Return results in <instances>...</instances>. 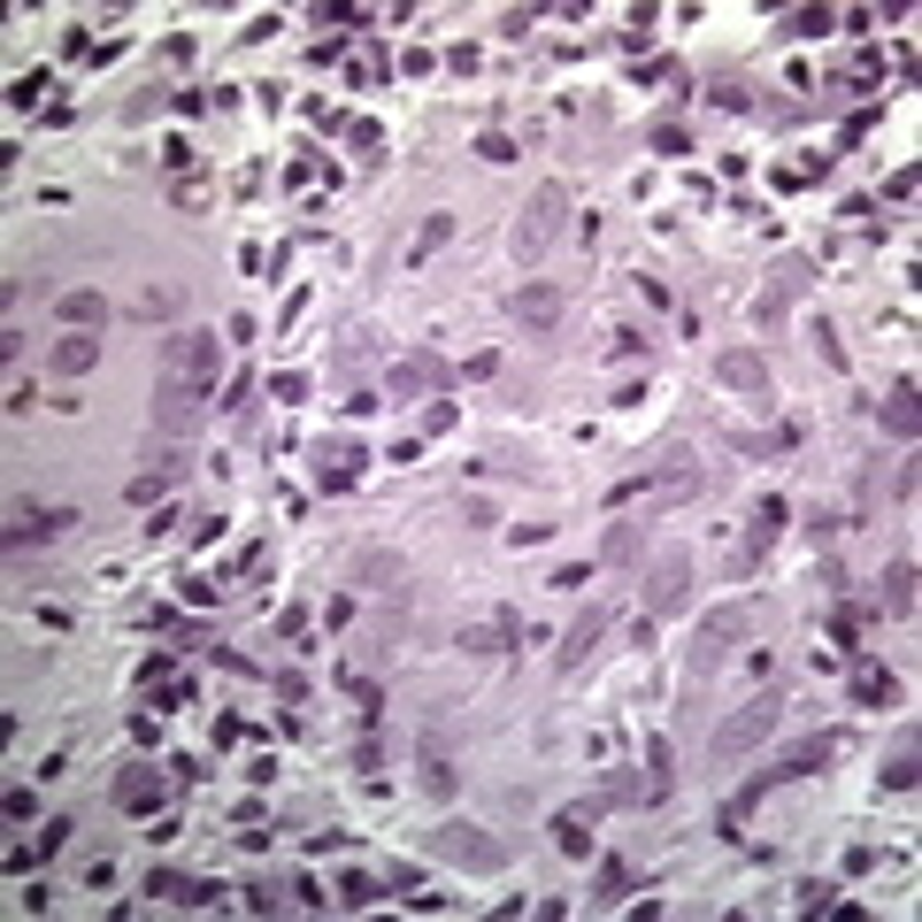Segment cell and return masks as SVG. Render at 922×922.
I'll return each mask as SVG.
<instances>
[{
	"instance_id": "6da1fadb",
	"label": "cell",
	"mask_w": 922,
	"mask_h": 922,
	"mask_svg": "<svg viewBox=\"0 0 922 922\" xmlns=\"http://www.w3.org/2000/svg\"><path fill=\"white\" fill-rule=\"evenodd\" d=\"M830 754H838V731H807V738H792V746H784L776 762L754 768V776H746V784H738V792L723 799V838H738V823H746V807H754L762 792H776V784H799V776H815V768L830 762Z\"/></svg>"
},
{
	"instance_id": "7a4b0ae2",
	"label": "cell",
	"mask_w": 922,
	"mask_h": 922,
	"mask_svg": "<svg viewBox=\"0 0 922 922\" xmlns=\"http://www.w3.org/2000/svg\"><path fill=\"white\" fill-rule=\"evenodd\" d=\"M562 223H569V185H562V177H546V185L531 192V208L515 216V239H507V247H515V262H523V270H531V262H546V254H554V239H562Z\"/></svg>"
},
{
	"instance_id": "3957f363",
	"label": "cell",
	"mask_w": 922,
	"mask_h": 922,
	"mask_svg": "<svg viewBox=\"0 0 922 922\" xmlns=\"http://www.w3.org/2000/svg\"><path fill=\"white\" fill-rule=\"evenodd\" d=\"M776 723H784V692H754V700L708 738V762H746L762 738H776Z\"/></svg>"
},
{
	"instance_id": "277c9868",
	"label": "cell",
	"mask_w": 922,
	"mask_h": 922,
	"mask_svg": "<svg viewBox=\"0 0 922 922\" xmlns=\"http://www.w3.org/2000/svg\"><path fill=\"white\" fill-rule=\"evenodd\" d=\"M208 392L216 385H192V377H154V400H147V423L161 431V439H192L200 431V416H208Z\"/></svg>"
},
{
	"instance_id": "5b68a950",
	"label": "cell",
	"mask_w": 922,
	"mask_h": 922,
	"mask_svg": "<svg viewBox=\"0 0 922 922\" xmlns=\"http://www.w3.org/2000/svg\"><path fill=\"white\" fill-rule=\"evenodd\" d=\"M754 630V608H715L700 622V638H692V653H684V684H700V677H715L731 653H738V638Z\"/></svg>"
},
{
	"instance_id": "8992f818",
	"label": "cell",
	"mask_w": 922,
	"mask_h": 922,
	"mask_svg": "<svg viewBox=\"0 0 922 922\" xmlns=\"http://www.w3.org/2000/svg\"><path fill=\"white\" fill-rule=\"evenodd\" d=\"M439 861H454V869H469V877H500L507 869V846L492 838V830H476V823H439L431 838H423Z\"/></svg>"
},
{
	"instance_id": "52a82bcc",
	"label": "cell",
	"mask_w": 922,
	"mask_h": 922,
	"mask_svg": "<svg viewBox=\"0 0 922 922\" xmlns=\"http://www.w3.org/2000/svg\"><path fill=\"white\" fill-rule=\"evenodd\" d=\"M177 476H185V439H161V431H147V469L124 484V500H132V507H154V500H161Z\"/></svg>"
},
{
	"instance_id": "ba28073f",
	"label": "cell",
	"mask_w": 922,
	"mask_h": 922,
	"mask_svg": "<svg viewBox=\"0 0 922 922\" xmlns=\"http://www.w3.org/2000/svg\"><path fill=\"white\" fill-rule=\"evenodd\" d=\"M454 385H461V369H454V362H439V354H423V346H416V354H400V362L385 369V392H392V400H416V392H454Z\"/></svg>"
},
{
	"instance_id": "9c48e42d",
	"label": "cell",
	"mask_w": 922,
	"mask_h": 922,
	"mask_svg": "<svg viewBox=\"0 0 922 922\" xmlns=\"http://www.w3.org/2000/svg\"><path fill=\"white\" fill-rule=\"evenodd\" d=\"M799 293H815V262H807V254H784V262L768 270L762 301H754V323H762V331H776V323H784V307L799 301Z\"/></svg>"
},
{
	"instance_id": "30bf717a",
	"label": "cell",
	"mask_w": 922,
	"mask_h": 922,
	"mask_svg": "<svg viewBox=\"0 0 922 922\" xmlns=\"http://www.w3.org/2000/svg\"><path fill=\"white\" fill-rule=\"evenodd\" d=\"M684 600H692V554L677 546V554H661V562L646 569V615L661 622V615H677Z\"/></svg>"
},
{
	"instance_id": "8fae6325",
	"label": "cell",
	"mask_w": 922,
	"mask_h": 922,
	"mask_svg": "<svg viewBox=\"0 0 922 922\" xmlns=\"http://www.w3.org/2000/svg\"><path fill=\"white\" fill-rule=\"evenodd\" d=\"M608 630H615V608H600V600H593V608L562 630V653H554V669H562V677H577V669L600 653V638H608Z\"/></svg>"
},
{
	"instance_id": "7c38bea8",
	"label": "cell",
	"mask_w": 922,
	"mask_h": 922,
	"mask_svg": "<svg viewBox=\"0 0 922 922\" xmlns=\"http://www.w3.org/2000/svg\"><path fill=\"white\" fill-rule=\"evenodd\" d=\"M108 792H116V807H124V815H161V799H169V776H161V768H147V762H124Z\"/></svg>"
},
{
	"instance_id": "4fadbf2b",
	"label": "cell",
	"mask_w": 922,
	"mask_h": 922,
	"mask_svg": "<svg viewBox=\"0 0 922 922\" xmlns=\"http://www.w3.org/2000/svg\"><path fill=\"white\" fill-rule=\"evenodd\" d=\"M416 762H423V792H431V799H447V792H454V746H447V715H431V723L416 731Z\"/></svg>"
},
{
	"instance_id": "5bb4252c",
	"label": "cell",
	"mask_w": 922,
	"mask_h": 922,
	"mask_svg": "<svg viewBox=\"0 0 922 922\" xmlns=\"http://www.w3.org/2000/svg\"><path fill=\"white\" fill-rule=\"evenodd\" d=\"M600 815H608V799H577V807H554V823H546V830H554V846H562L569 861H585V853H593V823H600Z\"/></svg>"
},
{
	"instance_id": "9a60e30c",
	"label": "cell",
	"mask_w": 922,
	"mask_h": 922,
	"mask_svg": "<svg viewBox=\"0 0 922 922\" xmlns=\"http://www.w3.org/2000/svg\"><path fill=\"white\" fill-rule=\"evenodd\" d=\"M169 377H192V385H216V331H185V338H169Z\"/></svg>"
},
{
	"instance_id": "2e32d148",
	"label": "cell",
	"mask_w": 922,
	"mask_h": 922,
	"mask_svg": "<svg viewBox=\"0 0 922 922\" xmlns=\"http://www.w3.org/2000/svg\"><path fill=\"white\" fill-rule=\"evenodd\" d=\"M515 323H523L531 338H554V323H562V285H546V277H531V285L515 293Z\"/></svg>"
},
{
	"instance_id": "e0dca14e",
	"label": "cell",
	"mask_w": 922,
	"mask_h": 922,
	"mask_svg": "<svg viewBox=\"0 0 922 922\" xmlns=\"http://www.w3.org/2000/svg\"><path fill=\"white\" fill-rule=\"evenodd\" d=\"M715 377H723L731 392H762L768 400V354L762 346H723V354H715Z\"/></svg>"
},
{
	"instance_id": "ac0fdd59",
	"label": "cell",
	"mask_w": 922,
	"mask_h": 922,
	"mask_svg": "<svg viewBox=\"0 0 922 922\" xmlns=\"http://www.w3.org/2000/svg\"><path fill=\"white\" fill-rule=\"evenodd\" d=\"M70 523H77L70 507H54V515H39V507H23V500H15V507H8V554H23V546H39V538H54V531H70Z\"/></svg>"
},
{
	"instance_id": "d6986e66",
	"label": "cell",
	"mask_w": 922,
	"mask_h": 922,
	"mask_svg": "<svg viewBox=\"0 0 922 922\" xmlns=\"http://www.w3.org/2000/svg\"><path fill=\"white\" fill-rule=\"evenodd\" d=\"M784 523H792V507H784L776 492H768V500H754V546L738 554V577H754V569H762V554L784 538Z\"/></svg>"
},
{
	"instance_id": "ffe728a7",
	"label": "cell",
	"mask_w": 922,
	"mask_h": 922,
	"mask_svg": "<svg viewBox=\"0 0 922 922\" xmlns=\"http://www.w3.org/2000/svg\"><path fill=\"white\" fill-rule=\"evenodd\" d=\"M315 461H323V469H315V484H323V492H346V484H354V476H362V447H354V439H323V447H315Z\"/></svg>"
},
{
	"instance_id": "44dd1931",
	"label": "cell",
	"mask_w": 922,
	"mask_h": 922,
	"mask_svg": "<svg viewBox=\"0 0 922 922\" xmlns=\"http://www.w3.org/2000/svg\"><path fill=\"white\" fill-rule=\"evenodd\" d=\"M877 416H884V431H892L900 447H915V431H922V416H915V377H900V385L884 392V408H877Z\"/></svg>"
},
{
	"instance_id": "7402d4cb",
	"label": "cell",
	"mask_w": 922,
	"mask_h": 922,
	"mask_svg": "<svg viewBox=\"0 0 922 922\" xmlns=\"http://www.w3.org/2000/svg\"><path fill=\"white\" fill-rule=\"evenodd\" d=\"M354 585L392 593V585H408V569H400V554H392V546H362V554H354Z\"/></svg>"
},
{
	"instance_id": "603a6c76",
	"label": "cell",
	"mask_w": 922,
	"mask_h": 922,
	"mask_svg": "<svg viewBox=\"0 0 922 922\" xmlns=\"http://www.w3.org/2000/svg\"><path fill=\"white\" fill-rule=\"evenodd\" d=\"M54 315H62L70 331H101V323H108V301L85 293V285H70V293H54Z\"/></svg>"
},
{
	"instance_id": "cb8c5ba5",
	"label": "cell",
	"mask_w": 922,
	"mask_h": 922,
	"mask_svg": "<svg viewBox=\"0 0 922 922\" xmlns=\"http://www.w3.org/2000/svg\"><path fill=\"white\" fill-rule=\"evenodd\" d=\"M101 362V338L93 331H70V338H54V377H85Z\"/></svg>"
},
{
	"instance_id": "d4e9b609",
	"label": "cell",
	"mask_w": 922,
	"mask_h": 922,
	"mask_svg": "<svg viewBox=\"0 0 922 922\" xmlns=\"http://www.w3.org/2000/svg\"><path fill=\"white\" fill-rule=\"evenodd\" d=\"M646 523H653V515H638V523H608V546H600V554H608L615 569H638V554H646Z\"/></svg>"
},
{
	"instance_id": "484cf974",
	"label": "cell",
	"mask_w": 922,
	"mask_h": 922,
	"mask_svg": "<svg viewBox=\"0 0 922 922\" xmlns=\"http://www.w3.org/2000/svg\"><path fill=\"white\" fill-rule=\"evenodd\" d=\"M669 784H677V776H669V738H646V776H638L646 807H653V799H669Z\"/></svg>"
},
{
	"instance_id": "4316f807",
	"label": "cell",
	"mask_w": 922,
	"mask_h": 922,
	"mask_svg": "<svg viewBox=\"0 0 922 922\" xmlns=\"http://www.w3.org/2000/svg\"><path fill=\"white\" fill-rule=\"evenodd\" d=\"M922 746H915V731H908V738H900V746H892V762H884V792H915V776H922Z\"/></svg>"
},
{
	"instance_id": "83f0119b",
	"label": "cell",
	"mask_w": 922,
	"mask_h": 922,
	"mask_svg": "<svg viewBox=\"0 0 922 922\" xmlns=\"http://www.w3.org/2000/svg\"><path fill=\"white\" fill-rule=\"evenodd\" d=\"M884 608H892V615H915V562H908V554L884 569Z\"/></svg>"
},
{
	"instance_id": "f1b7e54d",
	"label": "cell",
	"mask_w": 922,
	"mask_h": 922,
	"mask_svg": "<svg viewBox=\"0 0 922 922\" xmlns=\"http://www.w3.org/2000/svg\"><path fill=\"white\" fill-rule=\"evenodd\" d=\"M622 892H630V861H600L593 869V908H615Z\"/></svg>"
},
{
	"instance_id": "f546056e",
	"label": "cell",
	"mask_w": 922,
	"mask_h": 922,
	"mask_svg": "<svg viewBox=\"0 0 922 922\" xmlns=\"http://www.w3.org/2000/svg\"><path fill=\"white\" fill-rule=\"evenodd\" d=\"M362 362H369V331H346V338L331 346V369H338V377H362Z\"/></svg>"
},
{
	"instance_id": "4dcf8cb0",
	"label": "cell",
	"mask_w": 922,
	"mask_h": 922,
	"mask_svg": "<svg viewBox=\"0 0 922 922\" xmlns=\"http://www.w3.org/2000/svg\"><path fill=\"white\" fill-rule=\"evenodd\" d=\"M377 900H385V884H377V877H362V869H346V877H338V908H377Z\"/></svg>"
},
{
	"instance_id": "1f68e13d",
	"label": "cell",
	"mask_w": 922,
	"mask_h": 922,
	"mask_svg": "<svg viewBox=\"0 0 922 922\" xmlns=\"http://www.w3.org/2000/svg\"><path fill=\"white\" fill-rule=\"evenodd\" d=\"M853 700H861V708H884V700H892V677H884L877 661H861V677H853Z\"/></svg>"
},
{
	"instance_id": "d6a6232c",
	"label": "cell",
	"mask_w": 922,
	"mask_h": 922,
	"mask_svg": "<svg viewBox=\"0 0 922 922\" xmlns=\"http://www.w3.org/2000/svg\"><path fill=\"white\" fill-rule=\"evenodd\" d=\"M600 799H608V807H646V792H638V776H630V768H608Z\"/></svg>"
},
{
	"instance_id": "836d02e7",
	"label": "cell",
	"mask_w": 922,
	"mask_h": 922,
	"mask_svg": "<svg viewBox=\"0 0 922 922\" xmlns=\"http://www.w3.org/2000/svg\"><path fill=\"white\" fill-rule=\"evenodd\" d=\"M216 408L247 416V408H254V369H231V377H223V400H216Z\"/></svg>"
},
{
	"instance_id": "e575fe53",
	"label": "cell",
	"mask_w": 922,
	"mask_h": 922,
	"mask_svg": "<svg viewBox=\"0 0 922 922\" xmlns=\"http://www.w3.org/2000/svg\"><path fill=\"white\" fill-rule=\"evenodd\" d=\"M39 93H46V70L15 77V85H8V108H15V116H31V108H39Z\"/></svg>"
},
{
	"instance_id": "d590c367",
	"label": "cell",
	"mask_w": 922,
	"mask_h": 922,
	"mask_svg": "<svg viewBox=\"0 0 922 922\" xmlns=\"http://www.w3.org/2000/svg\"><path fill=\"white\" fill-rule=\"evenodd\" d=\"M177 908H223V884H216V877H185Z\"/></svg>"
},
{
	"instance_id": "8d00e7d4",
	"label": "cell",
	"mask_w": 922,
	"mask_h": 922,
	"mask_svg": "<svg viewBox=\"0 0 922 922\" xmlns=\"http://www.w3.org/2000/svg\"><path fill=\"white\" fill-rule=\"evenodd\" d=\"M815 31H830V8H799V15H784V39H815Z\"/></svg>"
},
{
	"instance_id": "74e56055",
	"label": "cell",
	"mask_w": 922,
	"mask_h": 922,
	"mask_svg": "<svg viewBox=\"0 0 922 922\" xmlns=\"http://www.w3.org/2000/svg\"><path fill=\"white\" fill-rule=\"evenodd\" d=\"M447 231H454V216H431V223L416 231V262H431V254L447 247Z\"/></svg>"
},
{
	"instance_id": "f35d334b",
	"label": "cell",
	"mask_w": 922,
	"mask_h": 922,
	"mask_svg": "<svg viewBox=\"0 0 922 922\" xmlns=\"http://www.w3.org/2000/svg\"><path fill=\"white\" fill-rule=\"evenodd\" d=\"M507 646V630L500 622H476V630H461V653H500Z\"/></svg>"
},
{
	"instance_id": "ab89813d",
	"label": "cell",
	"mask_w": 922,
	"mask_h": 922,
	"mask_svg": "<svg viewBox=\"0 0 922 922\" xmlns=\"http://www.w3.org/2000/svg\"><path fill=\"white\" fill-rule=\"evenodd\" d=\"M338 684H346V692L362 700V715H369V723L385 715V684H369V677H338Z\"/></svg>"
},
{
	"instance_id": "60d3db41",
	"label": "cell",
	"mask_w": 922,
	"mask_h": 922,
	"mask_svg": "<svg viewBox=\"0 0 922 922\" xmlns=\"http://www.w3.org/2000/svg\"><path fill=\"white\" fill-rule=\"evenodd\" d=\"M877 507H884V461L861 469V515H877Z\"/></svg>"
},
{
	"instance_id": "b9f144b4",
	"label": "cell",
	"mask_w": 922,
	"mask_h": 922,
	"mask_svg": "<svg viewBox=\"0 0 922 922\" xmlns=\"http://www.w3.org/2000/svg\"><path fill=\"white\" fill-rule=\"evenodd\" d=\"M285 892H293V884H285ZM285 892H277V884H247V908H254V915H285Z\"/></svg>"
},
{
	"instance_id": "7bdbcfd3",
	"label": "cell",
	"mask_w": 922,
	"mask_h": 922,
	"mask_svg": "<svg viewBox=\"0 0 922 922\" xmlns=\"http://www.w3.org/2000/svg\"><path fill=\"white\" fill-rule=\"evenodd\" d=\"M139 315H177V285H147V293H139Z\"/></svg>"
},
{
	"instance_id": "ee69618b",
	"label": "cell",
	"mask_w": 922,
	"mask_h": 922,
	"mask_svg": "<svg viewBox=\"0 0 922 922\" xmlns=\"http://www.w3.org/2000/svg\"><path fill=\"white\" fill-rule=\"evenodd\" d=\"M853 638H861V615L838 608V615H830V646H846V653H853Z\"/></svg>"
},
{
	"instance_id": "f6af8a7d",
	"label": "cell",
	"mask_w": 922,
	"mask_h": 922,
	"mask_svg": "<svg viewBox=\"0 0 922 922\" xmlns=\"http://www.w3.org/2000/svg\"><path fill=\"white\" fill-rule=\"evenodd\" d=\"M815 354H823L830 369H846V346H838V331H830V323H815Z\"/></svg>"
},
{
	"instance_id": "bcb514c9",
	"label": "cell",
	"mask_w": 922,
	"mask_h": 922,
	"mask_svg": "<svg viewBox=\"0 0 922 922\" xmlns=\"http://www.w3.org/2000/svg\"><path fill=\"white\" fill-rule=\"evenodd\" d=\"M70 830H77V823H70V815H54V823L39 830V853H62V846H70Z\"/></svg>"
},
{
	"instance_id": "7dc6e473",
	"label": "cell",
	"mask_w": 922,
	"mask_h": 922,
	"mask_svg": "<svg viewBox=\"0 0 922 922\" xmlns=\"http://www.w3.org/2000/svg\"><path fill=\"white\" fill-rule=\"evenodd\" d=\"M147 892H154V900H177V892H185V877H177V869H147Z\"/></svg>"
},
{
	"instance_id": "c3c4849f",
	"label": "cell",
	"mask_w": 922,
	"mask_h": 922,
	"mask_svg": "<svg viewBox=\"0 0 922 922\" xmlns=\"http://www.w3.org/2000/svg\"><path fill=\"white\" fill-rule=\"evenodd\" d=\"M653 147H661V154H692V132H684V124H661Z\"/></svg>"
},
{
	"instance_id": "681fc988",
	"label": "cell",
	"mask_w": 922,
	"mask_h": 922,
	"mask_svg": "<svg viewBox=\"0 0 922 922\" xmlns=\"http://www.w3.org/2000/svg\"><path fill=\"white\" fill-rule=\"evenodd\" d=\"M476 154H484V161H515V139H507V132H484Z\"/></svg>"
},
{
	"instance_id": "f907efd6",
	"label": "cell",
	"mask_w": 922,
	"mask_h": 922,
	"mask_svg": "<svg viewBox=\"0 0 922 922\" xmlns=\"http://www.w3.org/2000/svg\"><path fill=\"white\" fill-rule=\"evenodd\" d=\"M154 684H169V653H147V661H139V692H154Z\"/></svg>"
},
{
	"instance_id": "816d5d0a",
	"label": "cell",
	"mask_w": 922,
	"mask_h": 922,
	"mask_svg": "<svg viewBox=\"0 0 922 922\" xmlns=\"http://www.w3.org/2000/svg\"><path fill=\"white\" fill-rule=\"evenodd\" d=\"M585 585H593V569H585V562H569V569H554V593H585Z\"/></svg>"
},
{
	"instance_id": "f5cc1de1",
	"label": "cell",
	"mask_w": 922,
	"mask_h": 922,
	"mask_svg": "<svg viewBox=\"0 0 922 922\" xmlns=\"http://www.w3.org/2000/svg\"><path fill=\"white\" fill-rule=\"evenodd\" d=\"M531 23H538V8H507V15H500V31H507V39H523Z\"/></svg>"
},
{
	"instance_id": "db71d44e",
	"label": "cell",
	"mask_w": 922,
	"mask_h": 922,
	"mask_svg": "<svg viewBox=\"0 0 922 922\" xmlns=\"http://www.w3.org/2000/svg\"><path fill=\"white\" fill-rule=\"evenodd\" d=\"M461 523H469V531H484V523H500V515H492V500H461Z\"/></svg>"
},
{
	"instance_id": "11a10c76",
	"label": "cell",
	"mask_w": 922,
	"mask_h": 922,
	"mask_svg": "<svg viewBox=\"0 0 922 922\" xmlns=\"http://www.w3.org/2000/svg\"><path fill=\"white\" fill-rule=\"evenodd\" d=\"M346 139H354V147H369V154L385 147V132H377V124H369V116H362V124H346Z\"/></svg>"
},
{
	"instance_id": "9f6ffc18",
	"label": "cell",
	"mask_w": 922,
	"mask_h": 922,
	"mask_svg": "<svg viewBox=\"0 0 922 922\" xmlns=\"http://www.w3.org/2000/svg\"><path fill=\"white\" fill-rule=\"evenodd\" d=\"M608 354H615V362H638V354H646V338H638V331H615Z\"/></svg>"
},
{
	"instance_id": "6f0895ef",
	"label": "cell",
	"mask_w": 922,
	"mask_h": 922,
	"mask_svg": "<svg viewBox=\"0 0 922 922\" xmlns=\"http://www.w3.org/2000/svg\"><path fill=\"white\" fill-rule=\"evenodd\" d=\"M277 700H307V677H301V669H277Z\"/></svg>"
},
{
	"instance_id": "680465c9",
	"label": "cell",
	"mask_w": 922,
	"mask_h": 922,
	"mask_svg": "<svg viewBox=\"0 0 922 922\" xmlns=\"http://www.w3.org/2000/svg\"><path fill=\"white\" fill-rule=\"evenodd\" d=\"M161 161H169V169H192V161H200V154L185 147V139H161Z\"/></svg>"
}]
</instances>
